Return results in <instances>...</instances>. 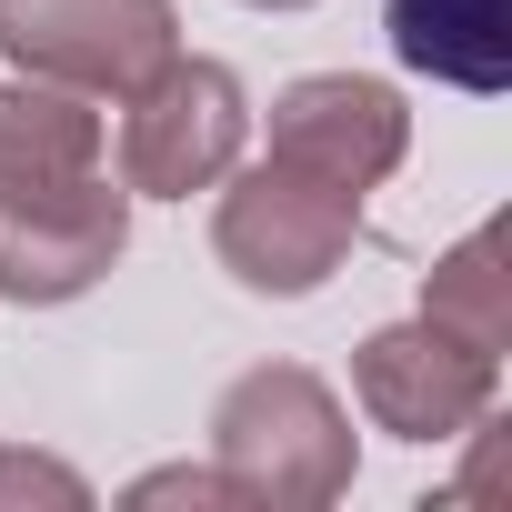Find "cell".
Segmentation results:
<instances>
[{
    "label": "cell",
    "instance_id": "obj_7",
    "mask_svg": "<svg viewBox=\"0 0 512 512\" xmlns=\"http://www.w3.org/2000/svg\"><path fill=\"white\" fill-rule=\"evenodd\" d=\"M412 151V111L392 81H362V71H312L272 101V161H302L312 181H342V191H382Z\"/></svg>",
    "mask_w": 512,
    "mask_h": 512
},
{
    "label": "cell",
    "instance_id": "obj_11",
    "mask_svg": "<svg viewBox=\"0 0 512 512\" xmlns=\"http://www.w3.org/2000/svg\"><path fill=\"white\" fill-rule=\"evenodd\" d=\"M0 502H91V482L51 452H0Z\"/></svg>",
    "mask_w": 512,
    "mask_h": 512
},
{
    "label": "cell",
    "instance_id": "obj_1",
    "mask_svg": "<svg viewBox=\"0 0 512 512\" xmlns=\"http://www.w3.org/2000/svg\"><path fill=\"white\" fill-rule=\"evenodd\" d=\"M352 412L332 402L322 372L262 362L211 402V472L231 502H272V512H322L352 492Z\"/></svg>",
    "mask_w": 512,
    "mask_h": 512
},
{
    "label": "cell",
    "instance_id": "obj_3",
    "mask_svg": "<svg viewBox=\"0 0 512 512\" xmlns=\"http://www.w3.org/2000/svg\"><path fill=\"white\" fill-rule=\"evenodd\" d=\"M131 241V191L101 171H41V181H0V302L51 312L81 302Z\"/></svg>",
    "mask_w": 512,
    "mask_h": 512
},
{
    "label": "cell",
    "instance_id": "obj_5",
    "mask_svg": "<svg viewBox=\"0 0 512 512\" xmlns=\"http://www.w3.org/2000/svg\"><path fill=\"white\" fill-rule=\"evenodd\" d=\"M241 131H251V101L221 61H161L141 91H131V121H121V191L141 201H191L211 191L231 161H241Z\"/></svg>",
    "mask_w": 512,
    "mask_h": 512
},
{
    "label": "cell",
    "instance_id": "obj_8",
    "mask_svg": "<svg viewBox=\"0 0 512 512\" xmlns=\"http://www.w3.org/2000/svg\"><path fill=\"white\" fill-rule=\"evenodd\" d=\"M392 51L452 91H502L512 81V0H382Z\"/></svg>",
    "mask_w": 512,
    "mask_h": 512
},
{
    "label": "cell",
    "instance_id": "obj_10",
    "mask_svg": "<svg viewBox=\"0 0 512 512\" xmlns=\"http://www.w3.org/2000/svg\"><path fill=\"white\" fill-rule=\"evenodd\" d=\"M41 171H101V111L21 71L0 91V181H41Z\"/></svg>",
    "mask_w": 512,
    "mask_h": 512
},
{
    "label": "cell",
    "instance_id": "obj_4",
    "mask_svg": "<svg viewBox=\"0 0 512 512\" xmlns=\"http://www.w3.org/2000/svg\"><path fill=\"white\" fill-rule=\"evenodd\" d=\"M0 51L81 101H131L181 51V21L171 0H0Z\"/></svg>",
    "mask_w": 512,
    "mask_h": 512
},
{
    "label": "cell",
    "instance_id": "obj_9",
    "mask_svg": "<svg viewBox=\"0 0 512 512\" xmlns=\"http://www.w3.org/2000/svg\"><path fill=\"white\" fill-rule=\"evenodd\" d=\"M422 322H442L452 342H472V352H512V221L492 211V221H472L442 262H432V282H422Z\"/></svg>",
    "mask_w": 512,
    "mask_h": 512
},
{
    "label": "cell",
    "instance_id": "obj_6",
    "mask_svg": "<svg viewBox=\"0 0 512 512\" xmlns=\"http://www.w3.org/2000/svg\"><path fill=\"white\" fill-rule=\"evenodd\" d=\"M352 392H362V412H372L392 442H462V432L492 412L502 362L412 312V322H382V332L352 352Z\"/></svg>",
    "mask_w": 512,
    "mask_h": 512
},
{
    "label": "cell",
    "instance_id": "obj_13",
    "mask_svg": "<svg viewBox=\"0 0 512 512\" xmlns=\"http://www.w3.org/2000/svg\"><path fill=\"white\" fill-rule=\"evenodd\" d=\"M251 11H312V0H251Z\"/></svg>",
    "mask_w": 512,
    "mask_h": 512
},
{
    "label": "cell",
    "instance_id": "obj_2",
    "mask_svg": "<svg viewBox=\"0 0 512 512\" xmlns=\"http://www.w3.org/2000/svg\"><path fill=\"white\" fill-rule=\"evenodd\" d=\"M221 211H211V251H221V272L241 292H262V302H302L322 292L342 262H352V241H362V191L342 181H312L302 161H251V171H221Z\"/></svg>",
    "mask_w": 512,
    "mask_h": 512
},
{
    "label": "cell",
    "instance_id": "obj_12",
    "mask_svg": "<svg viewBox=\"0 0 512 512\" xmlns=\"http://www.w3.org/2000/svg\"><path fill=\"white\" fill-rule=\"evenodd\" d=\"M131 502H231V482L181 462V472H141V482H131Z\"/></svg>",
    "mask_w": 512,
    "mask_h": 512
}]
</instances>
